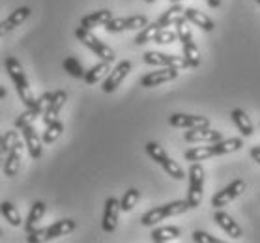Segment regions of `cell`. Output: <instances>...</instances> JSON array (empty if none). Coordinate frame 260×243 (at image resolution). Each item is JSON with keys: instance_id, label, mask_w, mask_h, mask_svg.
Listing matches in <instances>:
<instances>
[{"instance_id": "obj_1", "label": "cell", "mask_w": 260, "mask_h": 243, "mask_svg": "<svg viewBox=\"0 0 260 243\" xmlns=\"http://www.w3.org/2000/svg\"><path fill=\"white\" fill-rule=\"evenodd\" d=\"M4 65H6V72H8V75H10V79H12L13 84H15L19 99L23 101V105L26 109L32 107V103H34L36 97H34V94H32V88H30V83H28V79H26V73H24L21 62H19L15 56H6Z\"/></svg>"}, {"instance_id": "obj_2", "label": "cell", "mask_w": 260, "mask_h": 243, "mask_svg": "<svg viewBox=\"0 0 260 243\" xmlns=\"http://www.w3.org/2000/svg\"><path fill=\"white\" fill-rule=\"evenodd\" d=\"M189 210L187 206V200H174V202H169L165 206H157L154 210H150L146 214L142 215L141 223L144 226H152L155 223H159V221H165L167 217H174V215H182L185 214Z\"/></svg>"}, {"instance_id": "obj_3", "label": "cell", "mask_w": 260, "mask_h": 243, "mask_svg": "<svg viewBox=\"0 0 260 243\" xmlns=\"http://www.w3.org/2000/svg\"><path fill=\"white\" fill-rule=\"evenodd\" d=\"M144 148H146V154L150 155V157H152L157 165H161L163 168H165V172L171 176V178H174V180H183V178H185V172L182 170V166L178 165L174 159H171V157H169V154L165 152V148H163V146H159L157 143H148Z\"/></svg>"}, {"instance_id": "obj_4", "label": "cell", "mask_w": 260, "mask_h": 243, "mask_svg": "<svg viewBox=\"0 0 260 243\" xmlns=\"http://www.w3.org/2000/svg\"><path fill=\"white\" fill-rule=\"evenodd\" d=\"M75 38L83 43L84 47H88L92 53H95V56H100L101 60H105V62H114V58H116V54H114L113 49L109 47L105 42H101L100 38H95L88 28L79 26V28L75 30Z\"/></svg>"}, {"instance_id": "obj_5", "label": "cell", "mask_w": 260, "mask_h": 243, "mask_svg": "<svg viewBox=\"0 0 260 243\" xmlns=\"http://www.w3.org/2000/svg\"><path fill=\"white\" fill-rule=\"evenodd\" d=\"M202 189H204V168L199 161H195L189 166V191H187V198H185L189 210L201 206Z\"/></svg>"}, {"instance_id": "obj_6", "label": "cell", "mask_w": 260, "mask_h": 243, "mask_svg": "<svg viewBox=\"0 0 260 243\" xmlns=\"http://www.w3.org/2000/svg\"><path fill=\"white\" fill-rule=\"evenodd\" d=\"M144 62H146L148 65L176 67V70H185V67H189L183 56H174V54L157 53V51H148V53H144Z\"/></svg>"}, {"instance_id": "obj_7", "label": "cell", "mask_w": 260, "mask_h": 243, "mask_svg": "<svg viewBox=\"0 0 260 243\" xmlns=\"http://www.w3.org/2000/svg\"><path fill=\"white\" fill-rule=\"evenodd\" d=\"M245 191V182L243 180H234L232 184H229L225 189L217 191L215 195L212 196V206L213 207H225L226 204H231L232 200H236L238 196Z\"/></svg>"}, {"instance_id": "obj_8", "label": "cell", "mask_w": 260, "mask_h": 243, "mask_svg": "<svg viewBox=\"0 0 260 243\" xmlns=\"http://www.w3.org/2000/svg\"><path fill=\"white\" fill-rule=\"evenodd\" d=\"M148 24V19L144 15H133V17H116L105 23L107 32L116 34V32H124V30H137Z\"/></svg>"}, {"instance_id": "obj_9", "label": "cell", "mask_w": 260, "mask_h": 243, "mask_svg": "<svg viewBox=\"0 0 260 243\" xmlns=\"http://www.w3.org/2000/svg\"><path fill=\"white\" fill-rule=\"evenodd\" d=\"M131 67H133V64H131L129 60H122V62H120V64L114 67L113 72L109 73V77L105 79V83H103L101 90H103L105 94H113L114 90H116L120 84H122V81H124V79L129 75Z\"/></svg>"}, {"instance_id": "obj_10", "label": "cell", "mask_w": 260, "mask_h": 243, "mask_svg": "<svg viewBox=\"0 0 260 243\" xmlns=\"http://www.w3.org/2000/svg\"><path fill=\"white\" fill-rule=\"evenodd\" d=\"M178 75H180V70H176V67H163L159 72L146 73L141 79V86H144V88H154V86H159L163 83H171V81L178 79Z\"/></svg>"}, {"instance_id": "obj_11", "label": "cell", "mask_w": 260, "mask_h": 243, "mask_svg": "<svg viewBox=\"0 0 260 243\" xmlns=\"http://www.w3.org/2000/svg\"><path fill=\"white\" fill-rule=\"evenodd\" d=\"M118 215H120V200L116 196H109L105 200V210H103V221L101 226L105 232H114L118 225Z\"/></svg>"}, {"instance_id": "obj_12", "label": "cell", "mask_w": 260, "mask_h": 243, "mask_svg": "<svg viewBox=\"0 0 260 243\" xmlns=\"http://www.w3.org/2000/svg\"><path fill=\"white\" fill-rule=\"evenodd\" d=\"M169 124L172 127H183V129H193V127H208L210 120L206 116H197V114H182L176 113L169 118Z\"/></svg>"}, {"instance_id": "obj_13", "label": "cell", "mask_w": 260, "mask_h": 243, "mask_svg": "<svg viewBox=\"0 0 260 243\" xmlns=\"http://www.w3.org/2000/svg\"><path fill=\"white\" fill-rule=\"evenodd\" d=\"M23 146L24 143H21V141H15V143L12 144V148H10V152H8L6 155V161H4V174L6 176H15L19 172V168H21V159H23Z\"/></svg>"}, {"instance_id": "obj_14", "label": "cell", "mask_w": 260, "mask_h": 243, "mask_svg": "<svg viewBox=\"0 0 260 243\" xmlns=\"http://www.w3.org/2000/svg\"><path fill=\"white\" fill-rule=\"evenodd\" d=\"M183 138L187 143H217L223 138V135H221V131H215L208 125V127H193V129L185 131Z\"/></svg>"}, {"instance_id": "obj_15", "label": "cell", "mask_w": 260, "mask_h": 243, "mask_svg": "<svg viewBox=\"0 0 260 243\" xmlns=\"http://www.w3.org/2000/svg\"><path fill=\"white\" fill-rule=\"evenodd\" d=\"M66 99H68V92H66V90H56V92H53V97H51L47 109H45L43 114H42L43 124L47 125V124H51V122H54V120L58 118L60 109L64 107Z\"/></svg>"}, {"instance_id": "obj_16", "label": "cell", "mask_w": 260, "mask_h": 243, "mask_svg": "<svg viewBox=\"0 0 260 243\" xmlns=\"http://www.w3.org/2000/svg\"><path fill=\"white\" fill-rule=\"evenodd\" d=\"M21 133H23V143L24 146H26V150H28V154L32 159H40L42 157V138L38 136V133H36L34 125L28 124L24 125L23 129H21Z\"/></svg>"}, {"instance_id": "obj_17", "label": "cell", "mask_w": 260, "mask_h": 243, "mask_svg": "<svg viewBox=\"0 0 260 243\" xmlns=\"http://www.w3.org/2000/svg\"><path fill=\"white\" fill-rule=\"evenodd\" d=\"M30 13H32V10H30L28 6H21V8H17L15 12L10 13V17H8L6 21H0V38L10 34L13 28H17L19 24H23L24 21L30 17Z\"/></svg>"}, {"instance_id": "obj_18", "label": "cell", "mask_w": 260, "mask_h": 243, "mask_svg": "<svg viewBox=\"0 0 260 243\" xmlns=\"http://www.w3.org/2000/svg\"><path fill=\"white\" fill-rule=\"evenodd\" d=\"M213 221H215V223H217V225L221 226L229 236L234 237V239H240V237L243 236L242 226L238 225L236 221L232 219L229 214H225V212H215V214H213Z\"/></svg>"}, {"instance_id": "obj_19", "label": "cell", "mask_w": 260, "mask_h": 243, "mask_svg": "<svg viewBox=\"0 0 260 243\" xmlns=\"http://www.w3.org/2000/svg\"><path fill=\"white\" fill-rule=\"evenodd\" d=\"M243 146V141L242 138H221L217 143H210L208 150H210V154L213 155H226V154H232V152H238V150H242Z\"/></svg>"}, {"instance_id": "obj_20", "label": "cell", "mask_w": 260, "mask_h": 243, "mask_svg": "<svg viewBox=\"0 0 260 243\" xmlns=\"http://www.w3.org/2000/svg\"><path fill=\"white\" fill-rule=\"evenodd\" d=\"M75 226L77 225H75L73 219L56 221V223H53L51 226L45 228L43 237H45V241H49V239H54V237H58V236H68V234H71V232L75 230Z\"/></svg>"}, {"instance_id": "obj_21", "label": "cell", "mask_w": 260, "mask_h": 243, "mask_svg": "<svg viewBox=\"0 0 260 243\" xmlns=\"http://www.w3.org/2000/svg\"><path fill=\"white\" fill-rule=\"evenodd\" d=\"M183 15H185V19H187V23H193L195 26H199V28L204 30V32H212V30L215 28V23H213L212 19L208 17L206 13L195 10V8H187V10H183Z\"/></svg>"}, {"instance_id": "obj_22", "label": "cell", "mask_w": 260, "mask_h": 243, "mask_svg": "<svg viewBox=\"0 0 260 243\" xmlns=\"http://www.w3.org/2000/svg\"><path fill=\"white\" fill-rule=\"evenodd\" d=\"M113 19V12H109V10H98V12H92L88 15H84L81 19V26L83 28H95V26H101V24L109 23Z\"/></svg>"}, {"instance_id": "obj_23", "label": "cell", "mask_w": 260, "mask_h": 243, "mask_svg": "<svg viewBox=\"0 0 260 243\" xmlns=\"http://www.w3.org/2000/svg\"><path fill=\"white\" fill-rule=\"evenodd\" d=\"M45 212H47V204L43 200H36L32 206H30V212H28V217H26V221H24V228H26V232L34 230L36 225L42 221V217L45 215Z\"/></svg>"}, {"instance_id": "obj_24", "label": "cell", "mask_w": 260, "mask_h": 243, "mask_svg": "<svg viewBox=\"0 0 260 243\" xmlns=\"http://www.w3.org/2000/svg\"><path fill=\"white\" fill-rule=\"evenodd\" d=\"M111 72V62H105V60H101L100 64L92 65L88 72H84V83L86 84H95L100 83L101 79L105 77L107 73Z\"/></svg>"}, {"instance_id": "obj_25", "label": "cell", "mask_w": 260, "mask_h": 243, "mask_svg": "<svg viewBox=\"0 0 260 243\" xmlns=\"http://www.w3.org/2000/svg\"><path fill=\"white\" fill-rule=\"evenodd\" d=\"M231 118H232V122L236 124V127L240 129V133H242L243 136L253 135V122H251V118L245 114V111H242V109H234V111L231 113Z\"/></svg>"}, {"instance_id": "obj_26", "label": "cell", "mask_w": 260, "mask_h": 243, "mask_svg": "<svg viewBox=\"0 0 260 243\" xmlns=\"http://www.w3.org/2000/svg\"><path fill=\"white\" fill-rule=\"evenodd\" d=\"M183 8L182 4H172L169 10H167L159 19H157V24H159L161 28H167V26H172V24H176L180 19H183Z\"/></svg>"}, {"instance_id": "obj_27", "label": "cell", "mask_w": 260, "mask_h": 243, "mask_svg": "<svg viewBox=\"0 0 260 243\" xmlns=\"http://www.w3.org/2000/svg\"><path fill=\"white\" fill-rule=\"evenodd\" d=\"M182 47H183V58H185L187 65H189V67H199V65H201V51H199V47L195 45L193 38H191V40H185V42L182 43Z\"/></svg>"}, {"instance_id": "obj_28", "label": "cell", "mask_w": 260, "mask_h": 243, "mask_svg": "<svg viewBox=\"0 0 260 243\" xmlns=\"http://www.w3.org/2000/svg\"><path fill=\"white\" fill-rule=\"evenodd\" d=\"M180 236H182V230L178 226H161V228H155L152 232V241L165 243V241H171V239H176Z\"/></svg>"}, {"instance_id": "obj_29", "label": "cell", "mask_w": 260, "mask_h": 243, "mask_svg": "<svg viewBox=\"0 0 260 243\" xmlns=\"http://www.w3.org/2000/svg\"><path fill=\"white\" fill-rule=\"evenodd\" d=\"M62 131H64V124H62V122L56 118L54 122H51V124L45 125V133H43V136H42V143L53 144L54 141H56V138L62 135Z\"/></svg>"}, {"instance_id": "obj_30", "label": "cell", "mask_w": 260, "mask_h": 243, "mask_svg": "<svg viewBox=\"0 0 260 243\" xmlns=\"http://www.w3.org/2000/svg\"><path fill=\"white\" fill-rule=\"evenodd\" d=\"M0 214L4 215V219L10 223L12 226H19L23 221H21V215H19V212L15 210V206H13L12 202H0Z\"/></svg>"}, {"instance_id": "obj_31", "label": "cell", "mask_w": 260, "mask_h": 243, "mask_svg": "<svg viewBox=\"0 0 260 243\" xmlns=\"http://www.w3.org/2000/svg\"><path fill=\"white\" fill-rule=\"evenodd\" d=\"M62 67H64V72H68V75H71V77H75V79H83L84 72H86L75 56H68V58H64Z\"/></svg>"}, {"instance_id": "obj_32", "label": "cell", "mask_w": 260, "mask_h": 243, "mask_svg": "<svg viewBox=\"0 0 260 243\" xmlns=\"http://www.w3.org/2000/svg\"><path fill=\"white\" fill-rule=\"evenodd\" d=\"M159 28H161V26L157 23H148L146 26H142L141 32L135 36V43H137V45H144V43L152 42V40H154V36H155V32H157Z\"/></svg>"}, {"instance_id": "obj_33", "label": "cell", "mask_w": 260, "mask_h": 243, "mask_svg": "<svg viewBox=\"0 0 260 243\" xmlns=\"http://www.w3.org/2000/svg\"><path fill=\"white\" fill-rule=\"evenodd\" d=\"M17 138H19V133L15 129H13V131H8L6 135H2V141H0V165H4L8 152H10L12 144L15 143Z\"/></svg>"}, {"instance_id": "obj_34", "label": "cell", "mask_w": 260, "mask_h": 243, "mask_svg": "<svg viewBox=\"0 0 260 243\" xmlns=\"http://www.w3.org/2000/svg\"><path fill=\"white\" fill-rule=\"evenodd\" d=\"M139 198H141V191L135 189V187L127 189L125 191V195L122 196V200H120V210H122V212H131L133 206L139 202Z\"/></svg>"}, {"instance_id": "obj_35", "label": "cell", "mask_w": 260, "mask_h": 243, "mask_svg": "<svg viewBox=\"0 0 260 243\" xmlns=\"http://www.w3.org/2000/svg\"><path fill=\"white\" fill-rule=\"evenodd\" d=\"M51 97H53V92H45V94H42L40 97H36L34 103H32V107H28V109L36 114V116H42L43 111L47 109Z\"/></svg>"}, {"instance_id": "obj_36", "label": "cell", "mask_w": 260, "mask_h": 243, "mask_svg": "<svg viewBox=\"0 0 260 243\" xmlns=\"http://www.w3.org/2000/svg\"><path fill=\"white\" fill-rule=\"evenodd\" d=\"M176 40H178L176 32H172V30H169V28H159L155 32V36L152 42L159 43V45H167V43H174Z\"/></svg>"}, {"instance_id": "obj_37", "label": "cell", "mask_w": 260, "mask_h": 243, "mask_svg": "<svg viewBox=\"0 0 260 243\" xmlns=\"http://www.w3.org/2000/svg\"><path fill=\"white\" fill-rule=\"evenodd\" d=\"M34 118H38V116H36L30 109H26V111H24V113L21 114L17 120H15V129H23L24 125L32 124V122H34Z\"/></svg>"}, {"instance_id": "obj_38", "label": "cell", "mask_w": 260, "mask_h": 243, "mask_svg": "<svg viewBox=\"0 0 260 243\" xmlns=\"http://www.w3.org/2000/svg\"><path fill=\"white\" fill-rule=\"evenodd\" d=\"M193 241H197V243H221V239H217V237L212 236V234H208V232L195 230L193 232Z\"/></svg>"}, {"instance_id": "obj_39", "label": "cell", "mask_w": 260, "mask_h": 243, "mask_svg": "<svg viewBox=\"0 0 260 243\" xmlns=\"http://www.w3.org/2000/svg\"><path fill=\"white\" fill-rule=\"evenodd\" d=\"M43 234H45V228H40V230H30L28 236H26V241L28 243H40V241H45V237H43Z\"/></svg>"}, {"instance_id": "obj_40", "label": "cell", "mask_w": 260, "mask_h": 243, "mask_svg": "<svg viewBox=\"0 0 260 243\" xmlns=\"http://www.w3.org/2000/svg\"><path fill=\"white\" fill-rule=\"evenodd\" d=\"M251 157L260 165V146H253V148H251Z\"/></svg>"}, {"instance_id": "obj_41", "label": "cell", "mask_w": 260, "mask_h": 243, "mask_svg": "<svg viewBox=\"0 0 260 243\" xmlns=\"http://www.w3.org/2000/svg\"><path fill=\"white\" fill-rule=\"evenodd\" d=\"M206 2H208V6L213 8V10H215V8L221 6V0H206Z\"/></svg>"}, {"instance_id": "obj_42", "label": "cell", "mask_w": 260, "mask_h": 243, "mask_svg": "<svg viewBox=\"0 0 260 243\" xmlns=\"http://www.w3.org/2000/svg\"><path fill=\"white\" fill-rule=\"evenodd\" d=\"M6 95H8L6 88H4V86H0V99H4V97H6Z\"/></svg>"}, {"instance_id": "obj_43", "label": "cell", "mask_w": 260, "mask_h": 243, "mask_svg": "<svg viewBox=\"0 0 260 243\" xmlns=\"http://www.w3.org/2000/svg\"><path fill=\"white\" fill-rule=\"evenodd\" d=\"M169 2H171V4H180L182 0H169Z\"/></svg>"}, {"instance_id": "obj_44", "label": "cell", "mask_w": 260, "mask_h": 243, "mask_svg": "<svg viewBox=\"0 0 260 243\" xmlns=\"http://www.w3.org/2000/svg\"><path fill=\"white\" fill-rule=\"evenodd\" d=\"M144 2H148V4H154L155 0H144Z\"/></svg>"}, {"instance_id": "obj_45", "label": "cell", "mask_w": 260, "mask_h": 243, "mask_svg": "<svg viewBox=\"0 0 260 243\" xmlns=\"http://www.w3.org/2000/svg\"><path fill=\"white\" fill-rule=\"evenodd\" d=\"M0 237H2V228H0Z\"/></svg>"}, {"instance_id": "obj_46", "label": "cell", "mask_w": 260, "mask_h": 243, "mask_svg": "<svg viewBox=\"0 0 260 243\" xmlns=\"http://www.w3.org/2000/svg\"><path fill=\"white\" fill-rule=\"evenodd\" d=\"M256 2H258V4H260V0H256Z\"/></svg>"}, {"instance_id": "obj_47", "label": "cell", "mask_w": 260, "mask_h": 243, "mask_svg": "<svg viewBox=\"0 0 260 243\" xmlns=\"http://www.w3.org/2000/svg\"><path fill=\"white\" fill-rule=\"evenodd\" d=\"M0 141H2V136H0Z\"/></svg>"}]
</instances>
